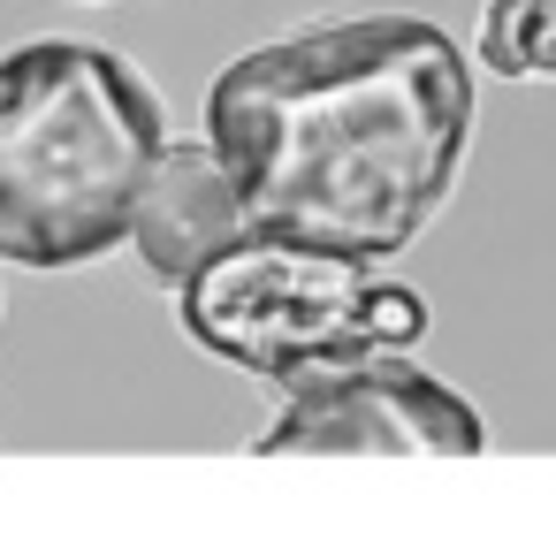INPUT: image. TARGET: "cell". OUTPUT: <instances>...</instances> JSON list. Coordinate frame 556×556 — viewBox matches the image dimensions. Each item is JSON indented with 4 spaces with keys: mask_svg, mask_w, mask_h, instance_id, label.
I'll list each match as a JSON object with an SVG mask.
<instances>
[{
    "mask_svg": "<svg viewBox=\"0 0 556 556\" xmlns=\"http://www.w3.org/2000/svg\"><path fill=\"white\" fill-rule=\"evenodd\" d=\"M244 229L389 267L472 153V62L427 16H336L244 47L206 85Z\"/></svg>",
    "mask_w": 556,
    "mask_h": 556,
    "instance_id": "cell-1",
    "label": "cell"
},
{
    "mask_svg": "<svg viewBox=\"0 0 556 556\" xmlns=\"http://www.w3.org/2000/svg\"><path fill=\"white\" fill-rule=\"evenodd\" d=\"M168 146L146 70L92 39L0 54V260L62 275L123 244L138 184Z\"/></svg>",
    "mask_w": 556,
    "mask_h": 556,
    "instance_id": "cell-2",
    "label": "cell"
},
{
    "mask_svg": "<svg viewBox=\"0 0 556 556\" xmlns=\"http://www.w3.org/2000/svg\"><path fill=\"white\" fill-rule=\"evenodd\" d=\"M366 282H374V267H358V260L244 229L199 275L176 282V320L199 351H214L275 389H298L320 366L374 351Z\"/></svg>",
    "mask_w": 556,
    "mask_h": 556,
    "instance_id": "cell-3",
    "label": "cell"
},
{
    "mask_svg": "<svg viewBox=\"0 0 556 556\" xmlns=\"http://www.w3.org/2000/svg\"><path fill=\"white\" fill-rule=\"evenodd\" d=\"M488 419L472 396L412 366L404 351H351L290 389L252 434V457H480Z\"/></svg>",
    "mask_w": 556,
    "mask_h": 556,
    "instance_id": "cell-4",
    "label": "cell"
},
{
    "mask_svg": "<svg viewBox=\"0 0 556 556\" xmlns=\"http://www.w3.org/2000/svg\"><path fill=\"white\" fill-rule=\"evenodd\" d=\"M123 237L161 290L199 275L229 237H244V206H237V184H229L222 153L206 138H168L153 153L146 184H138V206H130Z\"/></svg>",
    "mask_w": 556,
    "mask_h": 556,
    "instance_id": "cell-5",
    "label": "cell"
},
{
    "mask_svg": "<svg viewBox=\"0 0 556 556\" xmlns=\"http://www.w3.org/2000/svg\"><path fill=\"white\" fill-rule=\"evenodd\" d=\"M480 70L488 77H556V0H488L480 9Z\"/></svg>",
    "mask_w": 556,
    "mask_h": 556,
    "instance_id": "cell-6",
    "label": "cell"
},
{
    "mask_svg": "<svg viewBox=\"0 0 556 556\" xmlns=\"http://www.w3.org/2000/svg\"><path fill=\"white\" fill-rule=\"evenodd\" d=\"M366 336H374V351H412L419 336H427V298L412 290V282H366Z\"/></svg>",
    "mask_w": 556,
    "mask_h": 556,
    "instance_id": "cell-7",
    "label": "cell"
}]
</instances>
